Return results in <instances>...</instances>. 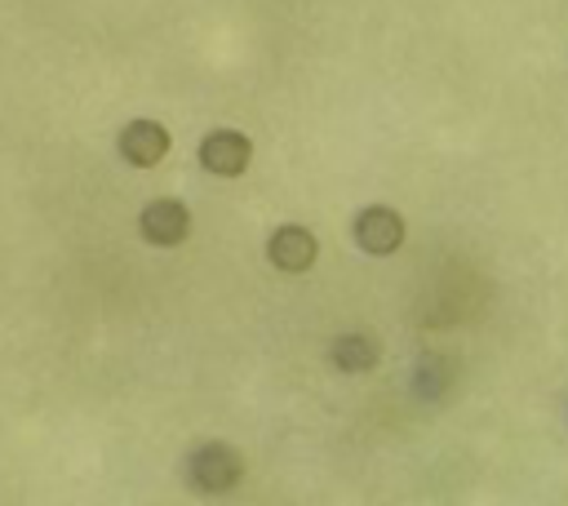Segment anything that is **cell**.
I'll return each instance as SVG.
<instances>
[{
    "mask_svg": "<svg viewBox=\"0 0 568 506\" xmlns=\"http://www.w3.org/2000/svg\"><path fill=\"white\" fill-rule=\"evenodd\" d=\"M253 160V142L240 129H209L200 138V164L213 178H240Z\"/></svg>",
    "mask_w": 568,
    "mask_h": 506,
    "instance_id": "277c9868",
    "label": "cell"
},
{
    "mask_svg": "<svg viewBox=\"0 0 568 506\" xmlns=\"http://www.w3.org/2000/svg\"><path fill=\"white\" fill-rule=\"evenodd\" d=\"M382 360V346H377V337H368V333H337L333 342H328V364L337 368V373H368L373 364Z\"/></svg>",
    "mask_w": 568,
    "mask_h": 506,
    "instance_id": "52a82bcc",
    "label": "cell"
},
{
    "mask_svg": "<svg viewBox=\"0 0 568 506\" xmlns=\"http://www.w3.org/2000/svg\"><path fill=\"white\" fill-rule=\"evenodd\" d=\"M169 146H173V138H169V129H164L160 120H129V124L120 129V155H124L133 169L160 164V160L169 155Z\"/></svg>",
    "mask_w": 568,
    "mask_h": 506,
    "instance_id": "8992f818",
    "label": "cell"
},
{
    "mask_svg": "<svg viewBox=\"0 0 568 506\" xmlns=\"http://www.w3.org/2000/svg\"><path fill=\"white\" fill-rule=\"evenodd\" d=\"M351 235H355V244H359L368 257H390V253L404 244V217H399L390 204H368V209H359V217L351 222Z\"/></svg>",
    "mask_w": 568,
    "mask_h": 506,
    "instance_id": "3957f363",
    "label": "cell"
},
{
    "mask_svg": "<svg viewBox=\"0 0 568 506\" xmlns=\"http://www.w3.org/2000/svg\"><path fill=\"white\" fill-rule=\"evenodd\" d=\"M138 235L155 249H178L186 235H191V209L173 195H160V200H146L142 213H138Z\"/></svg>",
    "mask_w": 568,
    "mask_h": 506,
    "instance_id": "7a4b0ae2",
    "label": "cell"
},
{
    "mask_svg": "<svg viewBox=\"0 0 568 506\" xmlns=\"http://www.w3.org/2000/svg\"><path fill=\"white\" fill-rule=\"evenodd\" d=\"M244 479V457L226 439H204L186 457V484L204 497H226Z\"/></svg>",
    "mask_w": 568,
    "mask_h": 506,
    "instance_id": "6da1fadb",
    "label": "cell"
},
{
    "mask_svg": "<svg viewBox=\"0 0 568 506\" xmlns=\"http://www.w3.org/2000/svg\"><path fill=\"white\" fill-rule=\"evenodd\" d=\"M315 253H320L315 231H306L302 222H284V226H275L271 240H266V257H271V266L284 271V275L311 271V266H315Z\"/></svg>",
    "mask_w": 568,
    "mask_h": 506,
    "instance_id": "5b68a950",
    "label": "cell"
}]
</instances>
